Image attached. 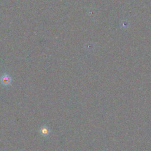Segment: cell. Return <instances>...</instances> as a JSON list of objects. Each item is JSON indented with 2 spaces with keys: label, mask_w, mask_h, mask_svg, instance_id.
<instances>
[{
  "label": "cell",
  "mask_w": 151,
  "mask_h": 151,
  "mask_svg": "<svg viewBox=\"0 0 151 151\" xmlns=\"http://www.w3.org/2000/svg\"><path fill=\"white\" fill-rule=\"evenodd\" d=\"M0 81L3 86H9L12 82V78L8 74H4L0 77Z\"/></svg>",
  "instance_id": "obj_1"
},
{
  "label": "cell",
  "mask_w": 151,
  "mask_h": 151,
  "mask_svg": "<svg viewBox=\"0 0 151 151\" xmlns=\"http://www.w3.org/2000/svg\"><path fill=\"white\" fill-rule=\"evenodd\" d=\"M39 132L42 136H47L50 133V129L48 128V127L43 126L40 129Z\"/></svg>",
  "instance_id": "obj_2"
}]
</instances>
